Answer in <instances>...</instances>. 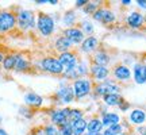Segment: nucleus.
<instances>
[{"instance_id": "obj_1", "label": "nucleus", "mask_w": 146, "mask_h": 135, "mask_svg": "<svg viewBox=\"0 0 146 135\" xmlns=\"http://www.w3.org/2000/svg\"><path fill=\"white\" fill-rule=\"evenodd\" d=\"M72 89L74 93V99L76 101H81V100L87 99L89 96H92V91H94V81L89 77H81L72 81Z\"/></svg>"}, {"instance_id": "obj_2", "label": "nucleus", "mask_w": 146, "mask_h": 135, "mask_svg": "<svg viewBox=\"0 0 146 135\" xmlns=\"http://www.w3.org/2000/svg\"><path fill=\"white\" fill-rule=\"evenodd\" d=\"M122 92V85L118 84L112 78H107L102 83H94V91L92 96L95 99H102L103 96L110 93H120Z\"/></svg>"}, {"instance_id": "obj_3", "label": "nucleus", "mask_w": 146, "mask_h": 135, "mask_svg": "<svg viewBox=\"0 0 146 135\" xmlns=\"http://www.w3.org/2000/svg\"><path fill=\"white\" fill-rule=\"evenodd\" d=\"M54 100H56V103L61 104L64 107H69L72 103L76 101L70 81L62 80L60 83V87H58V89L56 91V93H54Z\"/></svg>"}, {"instance_id": "obj_4", "label": "nucleus", "mask_w": 146, "mask_h": 135, "mask_svg": "<svg viewBox=\"0 0 146 135\" xmlns=\"http://www.w3.org/2000/svg\"><path fill=\"white\" fill-rule=\"evenodd\" d=\"M36 26V15L31 10H19L16 12V27L21 31H31Z\"/></svg>"}, {"instance_id": "obj_5", "label": "nucleus", "mask_w": 146, "mask_h": 135, "mask_svg": "<svg viewBox=\"0 0 146 135\" xmlns=\"http://www.w3.org/2000/svg\"><path fill=\"white\" fill-rule=\"evenodd\" d=\"M36 30L43 36H52L56 31V21L50 14L38 12L36 14Z\"/></svg>"}, {"instance_id": "obj_6", "label": "nucleus", "mask_w": 146, "mask_h": 135, "mask_svg": "<svg viewBox=\"0 0 146 135\" xmlns=\"http://www.w3.org/2000/svg\"><path fill=\"white\" fill-rule=\"evenodd\" d=\"M39 69L52 76H62L64 74V66L58 61L57 56H46V57L41 58Z\"/></svg>"}, {"instance_id": "obj_7", "label": "nucleus", "mask_w": 146, "mask_h": 135, "mask_svg": "<svg viewBox=\"0 0 146 135\" xmlns=\"http://www.w3.org/2000/svg\"><path fill=\"white\" fill-rule=\"evenodd\" d=\"M91 19H92V22L95 21L98 23L104 24V26H111L116 22V14L110 8L108 5H102L99 10L91 16Z\"/></svg>"}, {"instance_id": "obj_8", "label": "nucleus", "mask_w": 146, "mask_h": 135, "mask_svg": "<svg viewBox=\"0 0 146 135\" xmlns=\"http://www.w3.org/2000/svg\"><path fill=\"white\" fill-rule=\"evenodd\" d=\"M57 58L58 61L61 62V65L64 66V74H65V73H70L74 70V68H76L78 60H80V54H78L76 49H73L70 52L58 54Z\"/></svg>"}, {"instance_id": "obj_9", "label": "nucleus", "mask_w": 146, "mask_h": 135, "mask_svg": "<svg viewBox=\"0 0 146 135\" xmlns=\"http://www.w3.org/2000/svg\"><path fill=\"white\" fill-rule=\"evenodd\" d=\"M16 28V14L10 10H0V34H7Z\"/></svg>"}, {"instance_id": "obj_10", "label": "nucleus", "mask_w": 146, "mask_h": 135, "mask_svg": "<svg viewBox=\"0 0 146 135\" xmlns=\"http://www.w3.org/2000/svg\"><path fill=\"white\" fill-rule=\"evenodd\" d=\"M100 47V41L98 36L95 35H89L85 36V39L81 42V45L78 47H76V50L78 52L80 56H87V57H91L98 49Z\"/></svg>"}, {"instance_id": "obj_11", "label": "nucleus", "mask_w": 146, "mask_h": 135, "mask_svg": "<svg viewBox=\"0 0 146 135\" xmlns=\"http://www.w3.org/2000/svg\"><path fill=\"white\" fill-rule=\"evenodd\" d=\"M111 76L112 80H115L118 84H123V83H129L133 76H131V69L129 68V65H125L123 62H119L114 65L111 69Z\"/></svg>"}, {"instance_id": "obj_12", "label": "nucleus", "mask_w": 146, "mask_h": 135, "mask_svg": "<svg viewBox=\"0 0 146 135\" xmlns=\"http://www.w3.org/2000/svg\"><path fill=\"white\" fill-rule=\"evenodd\" d=\"M125 23L129 28L133 30H141L145 26V15L141 11H130L125 16Z\"/></svg>"}, {"instance_id": "obj_13", "label": "nucleus", "mask_w": 146, "mask_h": 135, "mask_svg": "<svg viewBox=\"0 0 146 135\" xmlns=\"http://www.w3.org/2000/svg\"><path fill=\"white\" fill-rule=\"evenodd\" d=\"M111 76V69L108 66H100L91 62L89 65V78L94 83H102Z\"/></svg>"}, {"instance_id": "obj_14", "label": "nucleus", "mask_w": 146, "mask_h": 135, "mask_svg": "<svg viewBox=\"0 0 146 135\" xmlns=\"http://www.w3.org/2000/svg\"><path fill=\"white\" fill-rule=\"evenodd\" d=\"M68 114H69V107H61V108H53L49 111V116H50V122L52 124L57 126L58 128L62 127L64 124L68 123Z\"/></svg>"}, {"instance_id": "obj_15", "label": "nucleus", "mask_w": 146, "mask_h": 135, "mask_svg": "<svg viewBox=\"0 0 146 135\" xmlns=\"http://www.w3.org/2000/svg\"><path fill=\"white\" fill-rule=\"evenodd\" d=\"M91 60V62L95 64V65H100V66H108L110 64H111V54L108 53L107 49L104 47H99L96 52L89 57Z\"/></svg>"}, {"instance_id": "obj_16", "label": "nucleus", "mask_w": 146, "mask_h": 135, "mask_svg": "<svg viewBox=\"0 0 146 135\" xmlns=\"http://www.w3.org/2000/svg\"><path fill=\"white\" fill-rule=\"evenodd\" d=\"M62 35L66 36L69 41L72 42L73 46H80L81 45V42L85 39V35H84V32L78 28L77 26L74 27H69V28H64L62 30Z\"/></svg>"}, {"instance_id": "obj_17", "label": "nucleus", "mask_w": 146, "mask_h": 135, "mask_svg": "<svg viewBox=\"0 0 146 135\" xmlns=\"http://www.w3.org/2000/svg\"><path fill=\"white\" fill-rule=\"evenodd\" d=\"M131 76H133V80L134 83L138 84V85H142V84H146V66L141 62H134L133 64V68H131Z\"/></svg>"}, {"instance_id": "obj_18", "label": "nucleus", "mask_w": 146, "mask_h": 135, "mask_svg": "<svg viewBox=\"0 0 146 135\" xmlns=\"http://www.w3.org/2000/svg\"><path fill=\"white\" fill-rule=\"evenodd\" d=\"M99 115H100V119H102V124H103L104 128L115 126L122 122V118H120V115L118 112H110V111L102 109Z\"/></svg>"}, {"instance_id": "obj_19", "label": "nucleus", "mask_w": 146, "mask_h": 135, "mask_svg": "<svg viewBox=\"0 0 146 135\" xmlns=\"http://www.w3.org/2000/svg\"><path fill=\"white\" fill-rule=\"evenodd\" d=\"M53 49H54V52L57 53V54H62V53L70 52V50L76 49V47L73 46L72 42L69 41L66 36H64L62 34H61V35H58L57 38H56L54 45H53Z\"/></svg>"}, {"instance_id": "obj_20", "label": "nucleus", "mask_w": 146, "mask_h": 135, "mask_svg": "<svg viewBox=\"0 0 146 135\" xmlns=\"http://www.w3.org/2000/svg\"><path fill=\"white\" fill-rule=\"evenodd\" d=\"M129 123L131 126H145L146 123V111L142 108H134L129 114Z\"/></svg>"}, {"instance_id": "obj_21", "label": "nucleus", "mask_w": 146, "mask_h": 135, "mask_svg": "<svg viewBox=\"0 0 146 135\" xmlns=\"http://www.w3.org/2000/svg\"><path fill=\"white\" fill-rule=\"evenodd\" d=\"M23 101H25V105L29 108H41L43 105V97L35 92H27L23 97Z\"/></svg>"}, {"instance_id": "obj_22", "label": "nucleus", "mask_w": 146, "mask_h": 135, "mask_svg": "<svg viewBox=\"0 0 146 135\" xmlns=\"http://www.w3.org/2000/svg\"><path fill=\"white\" fill-rule=\"evenodd\" d=\"M30 69H33L31 61H30L26 56H23L21 53H16V61H15L14 70H15V72H19V73H23V72H29Z\"/></svg>"}, {"instance_id": "obj_23", "label": "nucleus", "mask_w": 146, "mask_h": 135, "mask_svg": "<svg viewBox=\"0 0 146 135\" xmlns=\"http://www.w3.org/2000/svg\"><path fill=\"white\" fill-rule=\"evenodd\" d=\"M78 14L76 12L74 8H70V10L65 11V14L62 15V24L65 26V28H69V27H74L78 24Z\"/></svg>"}, {"instance_id": "obj_24", "label": "nucleus", "mask_w": 146, "mask_h": 135, "mask_svg": "<svg viewBox=\"0 0 146 135\" xmlns=\"http://www.w3.org/2000/svg\"><path fill=\"white\" fill-rule=\"evenodd\" d=\"M103 124H102V119L100 116H92L87 120V132L91 134H99L103 132Z\"/></svg>"}, {"instance_id": "obj_25", "label": "nucleus", "mask_w": 146, "mask_h": 135, "mask_svg": "<svg viewBox=\"0 0 146 135\" xmlns=\"http://www.w3.org/2000/svg\"><path fill=\"white\" fill-rule=\"evenodd\" d=\"M77 27L84 32L85 36H89V35H94L95 32V26H94V22L91 18H83L78 21V24Z\"/></svg>"}, {"instance_id": "obj_26", "label": "nucleus", "mask_w": 146, "mask_h": 135, "mask_svg": "<svg viewBox=\"0 0 146 135\" xmlns=\"http://www.w3.org/2000/svg\"><path fill=\"white\" fill-rule=\"evenodd\" d=\"M122 100H123V96L120 93H110L102 97V103L104 104L106 107H116L118 108V105Z\"/></svg>"}, {"instance_id": "obj_27", "label": "nucleus", "mask_w": 146, "mask_h": 135, "mask_svg": "<svg viewBox=\"0 0 146 135\" xmlns=\"http://www.w3.org/2000/svg\"><path fill=\"white\" fill-rule=\"evenodd\" d=\"M15 61H16V53H8L5 54L1 62V69L5 72H11L15 68Z\"/></svg>"}, {"instance_id": "obj_28", "label": "nucleus", "mask_w": 146, "mask_h": 135, "mask_svg": "<svg viewBox=\"0 0 146 135\" xmlns=\"http://www.w3.org/2000/svg\"><path fill=\"white\" fill-rule=\"evenodd\" d=\"M87 120L88 119L83 118V119H78V120H76V122L70 123L73 135H84L87 132Z\"/></svg>"}, {"instance_id": "obj_29", "label": "nucleus", "mask_w": 146, "mask_h": 135, "mask_svg": "<svg viewBox=\"0 0 146 135\" xmlns=\"http://www.w3.org/2000/svg\"><path fill=\"white\" fill-rule=\"evenodd\" d=\"M85 118V111L81 108H73V107H69V114H68V122L69 123H73L78 119H83Z\"/></svg>"}, {"instance_id": "obj_30", "label": "nucleus", "mask_w": 146, "mask_h": 135, "mask_svg": "<svg viewBox=\"0 0 146 135\" xmlns=\"http://www.w3.org/2000/svg\"><path fill=\"white\" fill-rule=\"evenodd\" d=\"M102 5H103V4H102L100 1H91V0H88V3L84 5L81 10H83V12L85 14V15L92 16L95 12H96V11H98L100 7H102Z\"/></svg>"}, {"instance_id": "obj_31", "label": "nucleus", "mask_w": 146, "mask_h": 135, "mask_svg": "<svg viewBox=\"0 0 146 135\" xmlns=\"http://www.w3.org/2000/svg\"><path fill=\"white\" fill-rule=\"evenodd\" d=\"M125 130H126V126L122 124V123H118V124L104 128L103 134L104 135H120V134H123V132H126Z\"/></svg>"}, {"instance_id": "obj_32", "label": "nucleus", "mask_w": 146, "mask_h": 135, "mask_svg": "<svg viewBox=\"0 0 146 135\" xmlns=\"http://www.w3.org/2000/svg\"><path fill=\"white\" fill-rule=\"evenodd\" d=\"M42 130H43V135H58L60 134V128H58L57 126L52 124V123H47L42 127Z\"/></svg>"}, {"instance_id": "obj_33", "label": "nucleus", "mask_w": 146, "mask_h": 135, "mask_svg": "<svg viewBox=\"0 0 146 135\" xmlns=\"http://www.w3.org/2000/svg\"><path fill=\"white\" fill-rule=\"evenodd\" d=\"M58 135H73L72 132V126L70 123H66V124H64L62 127H60V134Z\"/></svg>"}, {"instance_id": "obj_34", "label": "nucleus", "mask_w": 146, "mask_h": 135, "mask_svg": "<svg viewBox=\"0 0 146 135\" xmlns=\"http://www.w3.org/2000/svg\"><path fill=\"white\" fill-rule=\"evenodd\" d=\"M118 108H119V111H122V112H126V111L130 109V103L123 97V100H122V101L119 103V105H118Z\"/></svg>"}, {"instance_id": "obj_35", "label": "nucleus", "mask_w": 146, "mask_h": 135, "mask_svg": "<svg viewBox=\"0 0 146 135\" xmlns=\"http://www.w3.org/2000/svg\"><path fill=\"white\" fill-rule=\"evenodd\" d=\"M87 3H88V0H77V1H74V7L76 8H83Z\"/></svg>"}, {"instance_id": "obj_36", "label": "nucleus", "mask_w": 146, "mask_h": 135, "mask_svg": "<svg viewBox=\"0 0 146 135\" xmlns=\"http://www.w3.org/2000/svg\"><path fill=\"white\" fill-rule=\"evenodd\" d=\"M135 4L138 5V8H141V10H146V0H137Z\"/></svg>"}, {"instance_id": "obj_37", "label": "nucleus", "mask_w": 146, "mask_h": 135, "mask_svg": "<svg viewBox=\"0 0 146 135\" xmlns=\"http://www.w3.org/2000/svg\"><path fill=\"white\" fill-rule=\"evenodd\" d=\"M30 135H43V130H42V128H39V127H38V128H34V130L31 131V134Z\"/></svg>"}, {"instance_id": "obj_38", "label": "nucleus", "mask_w": 146, "mask_h": 135, "mask_svg": "<svg viewBox=\"0 0 146 135\" xmlns=\"http://www.w3.org/2000/svg\"><path fill=\"white\" fill-rule=\"evenodd\" d=\"M131 3H133L131 0H122L120 1V4L123 5V7H129V5H131Z\"/></svg>"}, {"instance_id": "obj_39", "label": "nucleus", "mask_w": 146, "mask_h": 135, "mask_svg": "<svg viewBox=\"0 0 146 135\" xmlns=\"http://www.w3.org/2000/svg\"><path fill=\"white\" fill-rule=\"evenodd\" d=\"M35 4H49V0H35Z\"/></svg>"}, {"instance_id": "obj_40", "label": "nucleus", "mask_w": 146, "mask_h": 135, "mask_svg": "<svg viewBox=\"0 0 146 135\" xmlns=\"http://www.w3.org/2000/svg\"><path fill=\"white\" fill-rule=\"evenodd\" d=\"M4 56H5V54L0 50V66H1V62H3V58H4Z\"/></svg>"}, {"instance_id": "obj_41", "label": "nucleus", "mask_w": 146, "mask_h": 135, "mask_svg": "<svg viewBox=\"0 0 146 135\" xmlns=\"http://www.w3.org/2000/svg\"><path fill=\"white\" fill-rule=\"evenodd\" d=\"M49 4L56 5V4H58V1H57V0H49Z\"/></svg>"}, {"instance_id": "obj_42", "label": "nucleus", "mask_w": 146, "mask_h": 135, "mask_svg": "<svg viewBox=\"0 0 146 135\" xmlns=\"http://www.w3.org/2000/svg\"><path fill=\"white\" fill-rule=\"evenodd\" d=\"M0 135H8V134H7V131L4 128H0Z\"/></svg>"}, {"instance_id": "obj_43", "label": "nucleus", "mask_w": 146, "mask_h": 135, "mask_svg": "<svg viewBox=\"0 0 146 135\" xmlns=\"http://www.w3.org/2000/svg\"><path fill=\"white\" fill-rule=\"evenodd\" d=\"M142 64H143V65H145V66H146V57L143 58V61H142Z\"/></svg>"}, {"instance_id": "obj_44", "label": "nucleus", "mask_w": 146, "mask_h": 135, "mask_svg": "<svg viewBox=\"0 0 146 135\" xmlns=\"http://www.w3.org/2000/svg\"><path fill=\"white\" fill-rule=\"evenodd\" d=\"M84 135H94V134H91V132H85Z\"/></svg>"}, {"instance_id": "obj_45", "label": "nucleus", "mask_w": 146, "mask_h": 135, "mask_svg": "<svg viewBox=\"0 0 146 135\" xmlns=\"http://www.w3.org/2000/svg\"><path fill=\"white\" fill-rule=\"evenodd\" d=\"M120 135H130L129 132H123V134H120Z\"/></svg>"}, {"instance_id": "obj_46", "label": "nucleus", "mask_w": 146, "mask_h": 135, "mask_svg": "<svg viewBox=\"0 0 146 135\" xmlns=\"http://www.w3.org/2000/svg\"><path fill=\"white\" fill-rule=\"evenodd\" d=\"M94 135H104L103 132H99V134H94Z\"/></svg>"}, {"instance_id": "obj_47", "label": "nucleus", "mask_w": 146, "mask_h": 135, "mask_svg": "<svg viewBox=\"0 0 146 135\" xmlns=\"http://www.w3.org/2000/svg\"><path fill=\"white\" fill-rule=\"evenodd\" d=\"M143 15H145V24H146V14H143Z\"/></svg>"}, {"instance_id": "obj_48", "label": "nucleus", "mask_w": 146, "mask_h": 135, "mask_svg": "<svg viewBox=\"0 0 146 135\" xmlns=\"http://www.w3.org/2000/svg\"><path fill=\"white\" fill-rule=\"evenodd\" d=\"M0 123H1V116H0Z\"/></svg>"}, {"instance_id": "obj_49", "label": "nucleus", "mask_w": 146, "mask_h": 135, "mask_svg": "<svg viewBox=\"0 0 146 135\" xmlns=\"http://www.w3.org/2000/svg\"><path fill=\"white\" fill-rule=\"evenodd\" d=\"M145 130H146V124H145Z\"/></svg>"}]
</instances>
